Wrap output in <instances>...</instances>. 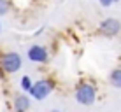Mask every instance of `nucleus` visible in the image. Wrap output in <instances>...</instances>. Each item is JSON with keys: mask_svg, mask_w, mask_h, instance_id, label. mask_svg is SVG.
<instances>
[{"mask_svg": "<svg viewBox=\"0 0 121 112\" xmlns=\"http://www.w3.org/2000/svg\"><path fill=\"white\" fill-rule=\"evenodd\" d=\"M100 5H102V7H111L112 2H109V0H100Z\"/></svg>", "mask_w": 121, "mask_h": 112, "instance_id": "obj_10", "label": "nucleus"}, {"mask_svg": "<svg viewBox=\"0 0 121 112\" xmlns=\"http://www.w3.org/2000/svg\"><path fill=\"white\" fill-rule=\"evenodd\" d=\"M95 98H97V93H95V88L91 84H81L76 88V102L77 103L91 105V103H95Z\"/></svg>", "mask_w": 121, "mask_h": 112, "instance_id": "obj_1", "label": "nucleus"}, {"mask_svg": "<svg viewBox=\"0 0 121 112\" xmlns=\"http://www.w3.org/2000/svg\"><path fill=\"white\" fill-rule=\"evenodd\" d=\"M51 91H53V84L49 81H44V79H42V81L33 82V86L30 89V95L35 98V100H44Z\"/></svg>", "mask_w": 121, "mask_h": 112, "instance_id": "obj_3", "label": "nucleus"}, {"mask_svg": "<svg viewBox=\"0 0 121 112\" xmlns=\"http://www.w3.org/2000/svg\"><path fill=\"white\" fill-rule=\"evenodd\" d=\"M28 60L33 61V63H44L46 60H48V51L42 47V46H39V44H35V46H32L30 49H28Z\"/></svg>", "mask_w": 121, "mask_h": 112, "instance_id": "obj_4", "label": "nucleus"}, {"mask_svg": "<svg viewBox=\"0 0 121 112\" xmlns=\"http://www.w3.org/2000/svg\"><path fill=\"white\" fill-rule=\"evenodd\" d=\"M0 30H2V25H0Z\"/></svg>", "mask_w": 121, "mask_h": 112, "instance_id": "obj_12", "label": "nucleus"}, {"mask_svg": "<svg viewBox=\"0 0 121 112\" xmlns=\"http://www.w3.org/2000/svg\"><path fill=\"white\" fill-rule=\"evenodd\" d=\"M100 30L104 32L105 35H118L121 30V23L114 18H107L100 23Z\"/></svg>", "mask_w": 121, "mask_h": 112, "instance_id": "obj_5", "label": "nucleus"}, {"mask_svg": "<svg viewBox=\"0 0 121 112\" xmlns=\"http://www.w3.org/2000/svg\"><path fill=\"white\" fill-rule=\"evenodd\" d=\"M30 109V98L25 96V95H19V96L14 98V110L16 112H26Z\"/></svg>", "mask_w": 121, "mask_h": 112, "instance_id": "obj_6", "label": "nucleus"}, {"mask_svg": "<svg viewBox=\"0 0 121 112\" xmlns=\"http://www.w3.org/2000/svg\"><path fill=\"white\" fill-rule=\"evenodd\" d=\"M21 65H23V60H21V56L18 54V53H14V51H11V53H5L2 58V67L5 72H9V74H14V72H18L19 68H21Z\"/></svg>", "mask_w": 121, "mask_h": 112, "instance_id": "obj_2", "label": "nucleus"}, {"mask_svg": "<svg viewBox=\"0 0 121 112\" xmlns=\"http://www.w3.org/2000/svg\"><path fill=\"white\" fill-rule=\"evenodd\" d=\"M111 84L114 88H119L121 89V70H114L111 74Z\"/></svg>", "mask_w": 121, "mask_h": 112, "instance_id": "obj_7", "label": "nucleus"}, {"mask_svg": "<svg viewBox=\"0 0 121 112\" xmlns=\"http://www.w3.org/2000/svg\"><path fill=\"white\" fill-rule=\"evenodd\" d=\"M53 112H63V110H58V109H55V110H53Z\"/></svg>", "mask_w": 121, "mask_h": 112, "instance_id": "obj_11", "label": "nucleus"}, {"mask_svg": "<svg viewBox=\"0 0 121 112\" xmlns=\"http://www.w3.org/2000/svg\"><path fill=\"white\" fill-rule=\"evenodd\" d=\"M19 86H21V89H25V91H28V93H30L33 82H32V79L28 77V75H25V77H21V81H19Z\"/></svg>", "mask_w": 121, "mask_h": 112, "instance_id": "obj_8", "label": "nucleus"}, {"mask_svg": "<svg viewBox=\"0 0 121 112\" xmlns=\"http://www.w3.org/2000/svg\"><path fill=\"white\" fill-rule=\"evenodd\" d=\"M5 12H7V4L0 0V14H5Z\"/></svg>", "mask_w": 121, "mask_h": 112, "instance_id": "obj_9", "label": "nucleus"}]
</instances>
